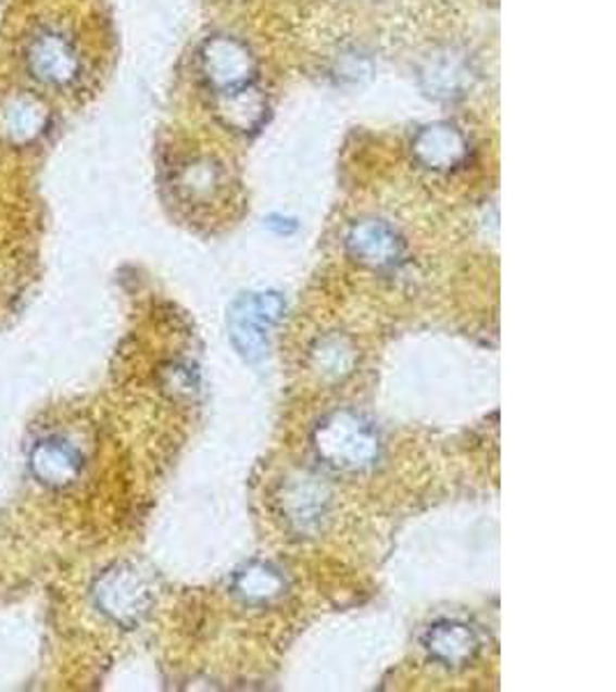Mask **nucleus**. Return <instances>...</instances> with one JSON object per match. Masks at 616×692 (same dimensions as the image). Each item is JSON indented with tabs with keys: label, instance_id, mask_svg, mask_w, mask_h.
Here are the masks:
<instances>
[{
	"label": "nucleus",
	"instance_id": "nucleus-11",
	"mask_svg": "<svg viewBox=\"0 0 616 692\" xmlns=\"http://www.w3.org/2000/svg\"><path fill=\"white\" fill-rule=\"evenodd\" d=\"M33 469L49 485H63L77 478L81 469V457L63 441H47L40 445V453L33 457Z\"/></svg>",
	"mask_w": 616,
	"mask_h": 692
},
{
	"label": "nucleus",
	"instance_id": "nucleus-6",
	"mask_svg": "<svg viewBox=\"0 0 616 692\" xmlns=\"http://www.w3.org/2000/svg\"><path fill=\"white\" fill-rule=\"evenodd\" d=\"M416 160L432 172H453L469 160V141L451 123H435L423 127L414 143Z\"/></svg>",
	"mask_w": 616,
	"mask_h": 692
},
{
	"label": "nucleus",
	"instance_id": "nucleus-4",
	"mask_svg": "<svg viewBox=\"0 0 616 692\" xmlns=\"http://www.w3.org/2000/svg\"><path fill=\"white\" fill-rule=\"evenodd\" d=\"M102 609L125 626H135L151 607V589L133 568H114L102 577L98 587Z\"/></svg>",
	"mask_w": 616,
	"mask_h": 692
},
{
	"label": "nucleus",
	"instance_id": "nucleus-2",
	"mask_svg": "<svg viewBox=\"0 0 616 692\" xmlns=\"http://www.w3.org/2000/svg\"><path fill=\"white\" fill-rule=\"evenodd\" d=\"M201 70L215 96V104L256 90L254 55L236 37L217 35L203 45Z\"/></svg>",
	"mask_w": 616,
	"mask_h": 692
},
{
	"label": "nucleus",
	"instance_id": "nucleus-10",
	"mask_svg": "<svg viewBox=\"0 0 616 692\" xmlns=\"http://www.w3.org/2000/svg\"><path fill=\"white\" fill-rule=\"evenodd\" d=\"M285 577L271 564H250L234 577V591L246 603H271L285 593Z\"/></svg>",
	"mask_w": 616,
	"mask_h": 692
},
{
	"label": "nucleus",
	"instance_id": "nucleus-9",
	"mask_svg": "<svg viewBox=\"0 0 616 692\" xmlns=\"http://www.w3.org/2000/svg\"><path fill=\"white\" fill-rule=\"evenodd\" d=\"M282 508L291 524H296L301 531H307L312 524H319V517L326 513L324 488L312 482V478H301L287 488Z\"/></svg>",
	"mask_w": 616,
	"mask_h": 692
},
{
	"label": "nucleus",
	"instance_id": "nucleus-7",
	"mask_svg": "<svg viewBox=\"0 0 616 692\" xmlns=\"http://www.w3.org/2000/svg\"><path fill=\"white\" fill-rule=\"evenodd\" d=\"M423 644L429 653V658L453 669L469 665L480 649L474 628L460 621L435 624L425 632Z\"/></svg>",
	"mask_w": 616,
	"mask_h": 692
},
{
	"label": "nucleus",
	"instance_id": "nucleus-8",
	"mask_svg": "<svg viewBox=\"0 0 616 692\" xmlns=\"http://www.w3.org/2000/svg\"><path fill=\"white\" fill-rule=\"evenodd\" d=\"M28 61L35 77L47 84H67L77 77V53L63 35L47 33L37 37Z\"/></svg>",
	"mask_w": 616,
	"mask_h": 692
},
{
	"label": "nucleus",
	"instance_id": "nucleus-3",
	"mask_svg": "<svg viewBox=\"0 0 616 692\" xmlns=\"http://www.w3.org/2000/svg\"><path fill=\"white\" fill-rule=\"evenodd\" d=\"M285 316V301L277 293H248L238 298L229 312V335L234 347L248 361L268 353L271 335Z\"/></svg>",
	"mask_w": 616,
	"mask_h": 692
},
{
	"label": "nucleus",
	"instance_id": "nucleus-5",
	"mask_svg": "<svg viewBox=\"0 0 616 692\" xmlns=\"http://www.w3.org/2000/svg\"><path fill=\"white\" fill-rule=\"evenodd\" d=\"M347 250L359 264L384 270L400 264L404 254V240L384 219H363L353 224L347 236Z\"/></svg>",
	"mask_w": 616,
	"mask_h": 692
},
{
	"label": "nucleus",
	"instance_id": "nucleus-1",
	"mask_svg": "<svg viewBox=\"0 0 616 692\" xmlns=\"http://www.w3.org/2000/svg\"><path fill=\"white\" fill-rule=\"evenodd\" d=\"M319 457L338 471H363L381 453L377 427L353 411H338L324 418L314 432Z\"/></svg>",
	"mask_w": 616,
	"mask_h": 692
}]
</instances>
